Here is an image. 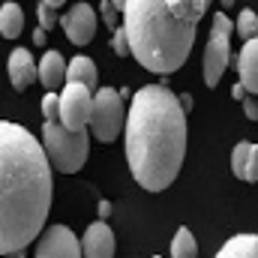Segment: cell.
Returning <instances> with one entry per match:
<instances>
[{
  "mask_svg": "<svg viewBox=\"0 0 258 258\" xmlns=\"http://www.w3.org/2000/svg\"><path fill=\"white\" fill-rule=\"evenodd\" d=\"M51 210V162L18 123L0 120V255H18L45 228Z\"/></svg>",
  "mask_w": 258,
  "mask_h": 258,
  "instance_id": "1",
  "label": "cell"
},
{
  "mask_svg": "<svg viewBox=\"0 0 258 258\" xmlns=\"http://www.w3.org/2000/svg\"><path fill=\"white\" fill-rule=\"evenodd\" d=\"M126 162L138 186L168 189L186 156V111L165 84H144L126 117Z\"/></svg>",
  "mask_w": 258,
  "mask_h": 258,
  "instance_id": "2",
  "label": "cell"
},
{
  "mask_svg": "<svg viewBox=\"0 0 258 258\" xmlns=\"http://www.w3.org/2000/svg\"><path fill=\"white\" fill-rule=\"evenodd\" d=\"M210 0H126L123 30L129 51L150 72L168 75L186 63L195 27Z\"/></svg>",
  "mask_w": 258,
  "mask_h": 258,
  "instance_id": "3",
  "label": "cell"
},
{
  "mask_svg": "<svg viewBox=\"0 0 258 258\" xmlns=\"http://www.w3.org/2000/svg\"><path fill=\"white\" fill-rule=\"evenodd\" d=\"M42 147H45L51 168H57L60 174H75V171H81V165L87 162V153H90L87 129L69 132L60 120H45L42 123Z\"/></svg>",
  "mask_w": 258,
  "mask_h": 258,
  "instance_id": "4",
  "label": "cell"
},
{
  "mask_svg": "<svg viewBox=\"0 0 258 258\" xmlns=\"http://www.w3.org/2000/svg\"><path fill=\"white\" fill-rule=\"evenodd\" d=\"M93 135L102 141V144H111L123 126H126V105H123V96L120 90L114 87H99L93 93V111H90V123Z\"/></svg>",
  "mask_w": 258,
  "mask_h": 258,
  "instance_id": "5",
  "label": "cell"
},
{
  "mask_svg": "<svg viewBox=\"0 0 258 258\" xmlns=\"http://www.w3.org/2000/svg\"><path fill=\"white\" fill-rule=\"evenodd\" d=\"M231 33H234V24L228 21L225 12H216L213 15V27H210V39H207V48H204V84L207 87H216L228 69L231 60Z\"/></svg>",
  "mask_w": 258,
  "mask_h": 258,
  "instance_id": "6",
  "label": "cell"
},
{
  "mask_svg": "<svg viewBox=\"0 0 258 258\" xmlns=\"http://www.w3.org/2000/svg\"><path fill=\"white\" fill-rule=\"evenodd\" d=\"M90 111H93V90H87L84 84L66 81L60 93V123L69 132H81L90 123Z\"/></svg>",
  "mask_w": 258,
  "mask_h": 258,
  "instance_id": "7",
  "label": "cell"
},
{
  "mask_svg": "<svg viewBox=\"0 0 258 258\" xmlns=\"http://www.w3.org/2000/svg\"><path fill=\"white\" fill-rule=\"evenodd\" d=\"M33 258H84L81 255V240L66 225H48L36 243Z\"/></svg>",
  "mask_w": 258,
  "mask_h": 258,
  "instance_id": "8",
  "label": "cell"
},
{
  "mask_svg": "<svg viewBox=\"0 0 258 258\" xmlns=\"http://www.w3.org/2000/svg\"><path fill=\"white\" fill-rule=\"evenodd\" d=\"M60 27L66 30L72 45H87L96 33V12L90 9V3H75L60 18Z\"/></svg>",
  "mask_w": 258,
  "mask_h": 258,
  "instance_id": "9",
  "label": "cell"
},
{
  "mask_svg": "<svg viewBox=\"0 0 258 258\" xmlns=\"http://www.w3.org/2000/svg\"><path fill=\"white\" fill-rule=\"evenodd\" d=\"M81 255L84 258H114V231L108 228L105 219L87 225L84 240H81Z\"/></svg>",
  "mask_w": 258,
  "mask_h": 258,
  "instance_id": "10",
  "label": "cell"
},
{
  "mask_svg": "<svg viewBox=\"0 0 258 258\" xmlns=\"http://www.w3.org/2000/svg\"><path fill=\"white\" fill-rule=\"evenodd\" d=\"M6 69H9V81H12L15 90H27V87L39 78L36 63H33V54H30L27 48H15V51L9 54Z\"/></svg>",
  "mask_w": 258,
  "mask_h": 258,
  "instance_id": "11",
  "label": "cell"
},
{
  "mask_svg": "<svg viewBox=\"0 0 258 258\" xmlns=\"http://www.w3.org/2000/svg\"><path fill=\"white\" fill-rule=\"evenodd\" d=\"M237 75L249 96H258V39H246L237 54Z\"/></svg>",
  "mask_w": 258,
  "mask_h": 258,
  "instance_id": "12",
  "label": "cell"
},
{
  "mask_svg": "<svg viewBox=\"0 0 258 258\" xmlns=\"http://www.w3.org/2000/svg\"><path fill=\"white\" fill-rule=\"evenodd\" d=\"M36 72L48 93H54L60 84H66V60L60 57V51H45L42 60L36 63Z\"/></svg>",
  "mask_w": 258,
  "mask_h": 258,
  "instance_id": "13",
  "label": "cell"
},
{
  "mask_svg": "<svg viewBox=\"0 0 258 258\" xmlns=\"http://www.w3.org/2000/svg\"><path fill=\"white\" fill-rule=\"evenodd\" d=\"M96 63L90 60V57H84V54H78V57H72L69 63H66V81H72V84H84L87 90H93L96 93Z\"/></svg>",
  "mask_w": 258,
  "mask_h": 258,
  "instance_id": "14",
  "label": "cell"
},
{
  "mask_svg": "<svg viewBox=\"0 0 258 258\" xmlns=\"http://www.w3.org/2000/svg\"><path fill=\"white\" fill-rule=\"evenodd\" d=\"M216 258H258V234H234L225 240Z\"/></svg>",
  "mask_w": 258,
  "mask_h": 258,
  "instance_id": "15",
  "label": "cell"
},
{
  "mask_svg": "<svg viewBox=\"0 0 258 258\" xmlns=\"http://www.w3.org/2000/svg\"><path fill=\"white\" fill-rule=\"evenodd\" d=\"M21 27H24V12H21V6L18 3H3L0 6V36H6V39H15V36H21Z\"/></svg>",
  "mask_w": 258,
  "mask_h": 258,
  "instance_id": "16",
  "label": "cell"
},
{
  "mask_svg": "<svg viewBox=\"0 0 258 258\" xmlns=\"http://www.w3.org/2000/svg\"><path fill=\"white\" fill-rule=\"evenodd\" d=\"M198 255V243H195L189 228H177V234L171 237V258H195Z\"/></svg>",
  "mask_w": 258,
  "mask_h": 258,
  "instance_id": "17",
  "label": "cell"
},
{
  "mask_svg": "<svg viewBox=\"0 0 258 258\" xmlns=\"http://www.w3.org/2000/svg\"><path fill=\"white\" fill-rule=\"evenodd\" d=\"M234 33L246 42V39H258V15L252 9H243L234 21Z\"/></svg>",
  "mask_w": 258,
  "mask_h": 258,
  "instance_id": "18",
  "label": "cell"
},
{
  "mask_svg": "<svg viewBox=\"0 0 258 258\" xmlns=\"http://www.w3.org/2000/svg\"><path fill=\"white\" fill-rule=\"evenodd\" d=\"M249 150H252V141H240L231 153V168L237 177H243V168H246V159H249Z\"/></svg>",
  "mask_w": 258,
  "mask_h": 258,
  "instance_id": "19",
  "label": "cell"
},
{
  "mask_svg": "<svg viewBox=\"0 0 258 258\" xmlns=\"http://www.w3.org/2000/svg\"><path fill=\"white\" fill-rule=\"evenodd\" d=\"M42 114H45V120H60V96L57 93L42 96Z\"/></svg>",
  "mask_w": 258,
  "mask_h": 258,
  "instance_id": "20",
  "label": "cell"
},
{
  "mask_svg": "<svg viewBox=\"0 0 258 258\" xmlns=\"http://www.w3.org/2000/svg\"><path fill=\"white\" fill-rule=\"evenodd\" d=\"M99 15H102V21H105V27H111V30H117V15H120V9L111 3V0H102L99 3Z\"/></svg>",
  "mask_w": 258,
  "mask_h": 258,
  "instance_id": "21",
  "label": "cell"
},
{
  "mask_svg": "<svg viewBox=\"0 0 258 258\" xmlns=\"http://www.w3.org/2000/svg\"><path fill=\"white\" fill-rule=\"evenodd\" d=\"M246 183H255L258 180V144L252 141V150H249V159H246V168H243V177Z\"/></svg>",
  "mask_w": 258,
  "mask_h": 258,
  "instance_id": "22",
  "label": "cell"
},
{
  "mask_svg": "<svg viewBox=\"0 0 258 258\" xmlns=\"http://www.w3.org/2000/svg\"><path fill=\"white\" fill-rule=\"evenodd\" d=\"M111 48H114V54H120V57H126V54H132V51H129L126 30H123V27H117V30H114V36H111Z\"/></svg>",
  "mask_w": 258,
  "mask_h": 258,
  "instance_id": "23",
  "label": "cell"
},
{
  "mask_svg": "<svg viewBox=\"0 0 258 258\" xmlns=\"http://www.w3.org/2000/svg\"><path fill=\"white\" fill-rule=\"evenodd\" d=\"M36 15H39V27H42L45 33H48V30H51V27L57 24V12H54V9H48L45 3H39V9H36Z\"/></svg>",
  "mask_w": 258,
  "mask_h": 258,
  "instance_id": "24",
  "label": "cell"
},
{
  "mask_svg": "<svg viewBox=\"0 0 258 258\" xmlns=\"http://www.w3.org/2000/svg\"><path fill=\"white\" fill-rule=\"evenodd\" d=\"M243 114H246L249 120H258V102L255 99H249V96L243 99Z\"/></svg>",
  "mask_w": 258,
  "mask_h": 258,
  "instance_id": "25",
  "label": "cell"
},
{
  "mask_svg": "<svg viewBox=\"0 0 258 258\" xmlns=\"http://www.w3.org/2000/svg\"><path fill=\"white\" fill-rule=\"evenodd\" d=\"M231 96H234V99H240V102H243V99H246V96H249V93H246V90H243V84H234V90H231Z\"/></svg>",
  "mask_w": 258,
  "mask_h": 258,
  "instance_id": "26",
  "label": "cell"
},
{
  "mask_svg": "<svg viewBox=\"0 0 258 258\" xmlns=\"http://www.w3.org/2000/svg\"><path fill=\"white\" fill-rule=\"evenodd\" d=\"M177 99H180V108H183V111H189V108H192V96H189V93H180Z\"/></svg>",
  "mask_w": 258,
  "mask_h": 258,
  "instance_id": "27",
  "label": "cell"
},
{
  "mask_svg": "<svg viewBox=\"0 0 258 258\" xmlns=\"http://www.w3.org/2000/svg\"><path fill=\"white\" fill-rule=\"evenodd\" d=\"M33 42H36V45H45V30H42V27L33 30Z\"/></svg>",
  "mask_w": 258,
  "mask_h": 258,
  "instance_id": "28",
  "label": "cell"
},
{
  "mask_svg": "<svg viewBox=\"0 0 258 258\" xmlns=\"http://www.w3.org/2000/svg\"><path fill=\"white\" fill-rule=\"evenodd\" d=\"M108 213H111V204H108V201H99V216H102V219H105V216H108Z\"/></svg>",
  "mask_w": 258,
  "mask_h": 258,
  "instance_id": "29",
  "label": "cell"
},
{
  "mask_svg": "<svg viewBox=\"0 0 258 258\" xmlns=\"http://www.w3.org/2000/svg\"><path fill=\"white\" fill-rule=\"evenodd\" d=\"M42 3H45V6H48V9H54V12H57V9H60V6H63L66 0H42Z\"/></svg>",
  "mask_w": 258,
  "mask_h": 258,
  "instance_id": "30",
  "label": "cell"
},
{
  "mask_svg": "<svg viewBox=\"0 0 258 258\" xmlns=\"http://www.w3.org/2000/svg\"><path fill=\"white\" fill-rule=\"evenodd\" d=\"M111 3H114V6H117L120 12H123V3H126V0H111Z\"/></svg>",
  "mask_w": 258,
  "mask_h": 258,
  "instance_id": "31",
  "label": "cell"
},
{
  "mask_svg": "<svg viewBox=\"0 0 258 258\" xmlns=\"http://www.w3.org/2000/svg\"><path fill=\"white\" fill-rule=\"evenodd\" d=\"M222 6H225V9H228V6H234V0H222Z\"/></svg>",
  "mask_w": 258,
  "mask_h": 258,
  "instance_id": "32",
  "label": "cell"
},
{
  "mask_svg": "<svg viewBox=\"0 0 258 258\" xmlns=\"http://www.w3.org/2000/svg\"><path fill=\"white\" fill-rule=\"evenodd\" d=\"M153 258H162V255H153Z\"/></svg>",
  "mask_w": 258,
  "mask_h": 258,
  "instance_id": "33",
  "label": "cell"
},
{
  "mask_svg": "<svg viewBox=\"0 0 258 258\" xmlns=\"http://www.w3.org/2000/svg\"><path fill=\"white\" fill-rule=\"evenodd\" d=\"M6 3H9V0H6Z\"/></svg>",
  "mask_w": 258,
  "mask_h": 258,
  "instance_id": "34",
  "label": "cell"
}]
</instances>
